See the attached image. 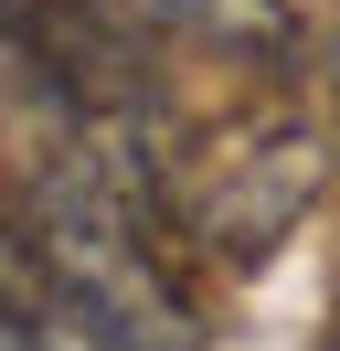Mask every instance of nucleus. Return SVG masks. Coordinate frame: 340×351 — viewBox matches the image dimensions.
<instances>
[{
	"instance_id": "f03ea898",
	"label": "nucleus",
	"mask_w": 340,
	"mask_h": 351,
	"mask_svg": "<svg viewBox=\"0 0 340 351\" xmlns=\"http://www.w3.org/2000/svg\"><path fill=\"white\" fill-rule=\"evenodd\" d=\"M0 351H106V341H96V330H85L64 298H53V308L11 298V330H0Z\"/></svg>"
},
{
	"instance_id": "f257e3e1",
	"label": "nucleus",
	"mask_w": 340,
	"mask_h": 351,
	"mask_svg": "<svg viewBox=\"0 0 340 351\" xmlns=\"http://www.w3.org/2000/svg\"><path fill=\"white\" fill-rule=\"evenodd\" d=\"M21 234H32L42 266H53V298L75 308L106 351H202V330H191L181 287L160 277V256H149L138 213H127V181L106 171V160L64 149L53 171H42L32 223H21Z\"/></svg>"
},
{
	"instance_id": "7ed1b4c3",
	"label": "nucleus",
	"mask_w": 340,
	"mask_h": 351,
	"mask_svg": "<svg viewBox=\"0 0 340 351\" xmlns=\"http://www.w3.org/2000/svg\"><path fill=\"white\" fill-rule=\"evenodd\" d=\"M138 11H160L181 32H266V0H138Z\"/></svg>"
}]
</instances>
